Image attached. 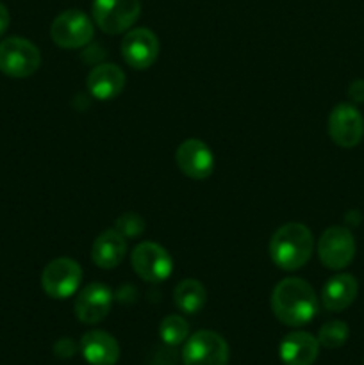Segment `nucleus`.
<instances>
[{"label": "nucleus", "mask_w": 364, "mask_h": 365, "mask_svg": "<svg viewBox=\"0 0 364 365\" xmlns=\"http://www.w3.org/2000/svg\"><path fill=\"white\" fill-rule=\"evenodd\" d=\"M141 14L139 0H95L93 20L100 31L107 34H120L131 29Z\"/></svg>", "instance_id": "obj_4"}, {"label": "nucleus", "mask_w": 364, "mask_h": 365, "mask_svg": "<svg viewBox=\"0 0 364 365\" xmlns=\"http://www.w3.org/2000/svg\"><path fill=\"white\" fill-rule=\"evenodd\" d=\"M271 309L285 327H303L318 314L316 292L302 278H285L273 289Z\"/></svg>", "instance_id": "obj_1"}, {"label": "nucleus", "mask_w": 364, "mask_h": 365, "mask_svg": "<svg viewBox=\"0 0 364 365\" xmlns=\"http://www.w3.org/2000/svg\"><path fill=\"white\" fill-rule=\"evenodd\" d=\"M314 241L309 228L302 223L282 225L270 241V257L284 271H296L309 262Z\"/></svg>", "instance_id": "obj_2"}, {"label": "nucleus", "mask_w": 364, "mask_h": 365, "mask_svg": "<svg viewBox=\"0 0 364 365\" xmlns=\"http://www.w3.org/2000/svg\"><path fill=\"white\" fill-rule=\"evenodd\" d=\"M41 64L38 46L25 38H7L0 41V71L13 78H25L36 73Z\"/></svg>", "instance_id": "obj_3"}, {"label": "nucleus", "mask_w": 364, "mask_h": 365, "mask_svg": "<svg viewBox=\"0 0 364 365\" xmlns=\"http://www.w3.org/2000/svg\"><path fill=\"white\" fill-rule=\"evenodd\" d=\"M113 305V294L103 284H89L75 299V316L84 324H96L107 317Z\"/></svg>", "instance_id": "obj_12"}, {"label": "nucleus", "mask_w": 364, "mask_h": 365, "mask_svg": "<svg viewBox=\"0 0 364 365\" xmlns=\"http://www.w3.org/2000/svg\"><path fill=\"white\" fill-rule=\"evenodd\" d=\"M121 56L134 70H146L159 56V39L148 29H132L121 41Z\"/></svg>", "instance_id": "obj_11"}, {"label": "nucleus", "mask_w": 364, "mask_h": 365, "mask_svg": "<svg viewBox=\"0 0 364 365\" xmlns=\"http://www.w3.org/2000/svg\"><path fill=\"white\" fill-rule=\"evenodd\" d=\"M318 355L320 342L307 331H293L278 346V356L284 365H313Z\"/></svg>", "instance_id": "obj_14"}, {"label": "nucleus", "mask_w": 364, "mask_h": 365, "mask_svg": "<svg viewBox=\"0 0 364 365\" xmlns=\"http://www.w3.org/2000/svg\"><path fill=\"white\" fill-rule=\"evenodd\" d=\"M9 11H7V7L0 2V36H4V32L9 27Z\"/></svg>", "instance_id": "obj_25"}, {"label": "nucleus", "mask_w": 364, "mask_h": 365, "mask_svg": "<svg viewBox=\"0 0 364 365\" xmlns=\"http://www.w3.org/2000/svg\"><path fill=\"white\" fill-rule=\"evenodd\" d=\"M132 267L136 274L150 284H161L166 278H170L173 269V260L170 253L163 246L156 242H141L132 252Z\"/></svg>", "instance_id": "obj_8"}, {"label": "nucleus", "mask_w": 364, "mask_h": 365, "mask_svg": "<svg viewBox=\"0 0 364 365\" xmlns=\"http://www.w3.org/2000/svg\"><path fill=\"white\" fill-rule=\"evenodd\" d=\"M350 328L348 324L343 323V321H328L327 324L320 328V334H318V342L320 346L328 349H338L341 346H345V342L348 341Z\"/></svg>", "instance_id": "obj_21"}, {"label": "nucleus", "mask_w": 364, "mask_h": 365, "mask_svg": "<svg viewBox=\"0 0 364 365\" xmlns=\"http://www.w3.org/2000/svg\"><path fill=\"white\" fill-rule=\"evenodd\" d=\"M81 353L89 365H114L120 359V346L107 331L91 330L82 335Z\"/></svg>", "instance_id": "obj_15"}, {"label": "nucleus", "mask_w": 364, "mask_h": 365, "mask_svg": "<svg viewBox=\"0 0 364 365\" xmlns=\"http://www.w3.org/2000/svg\"><path fill=\"white\" fill-rule=\"evenodd\" d=\"M77 348H75V342L70 339H61L59 342H56L54 346V353H56L59 359H71L75 355Z\"/></svg>", "instance_id": "obj_23"}, {"label": "nucleus", "mask_w": 364, "mask_h": 365, "mask_svg": "<svg viewBox=\"0 0 364 365\" xmlns=\"http://www.w3.org/2000/svg\"><path fill=\"white\" fill-rule=\"evenodd\" d=\"M348 96L353 102H364V81H353L348 88Z\"/></svg>", "instance_id": "obj_24"}, {"label": "nucleus", "mask_w": 364, "mask_h": 365, "mask_svg": "<svg viewBox=\"0 0 364 365\" xmlns=\"http://www.w3.org/2000/svg\"><path fill=\"white\" fill-rule=\"evenodd\" d=\"M82 282V269L75 260L56 259L43 269L41 287L50 298L66 299L79 291Z\"/></svg>", "instance_id": "obj_6"}, {"label": "nucleus", "mask_w": 364, "mask_h": 365, "mask_svg": "<svg viewBox=\"0 0 364 365\" xmlns=\"http://www.w3.org/2000/svg\"><path fill=\"white\" fill-rule=\"evenodd\" d=\"M328 134L341 148H353L363 141L364 118L355 106L339 103L328 116Z\"/></svg>", "instance_id": "obj_10"}, {"label": "nucleus", "mask_w": 364, "mask_h": 365, "mask_svg": "<svg viewBox=\"0 0 364 365\" xmlns=\"http://www.w3.org/2000/svg\"><path fill=\"white\" fill-rule=\"evenodd\" d=\"M125 252H127V241L114 228V230L102 232L95 239L91 248V259L102 269H113L123 260Z\"/></svg>", "instance_id": "obj_18"}, {"label": "nucleus", "mask_w": 364, "mask_h": 365, "mask_svg": "<svg viewBox=\"0 0 364 365\" xmlns=\"http://www.w3.org/2000/svg\"><path fill=\"white\" fill-rule=\"evenodd\" d=\"M93 32V21L82 11L68 9L52 21L50 38L63 48H81L91 41Z\"/></svg>", "instance_id": "obj_7"}, {"label": "nucleus", "mask_w": 364, "mask_h": 365, "mask_svg": "<svg viewBox=\"0 0 364 365\" xmlns=\"http://www.w3.org/2000/svg\"><path fill=\"white\" fill-rule=\"evenodd\" d=\"M357 292H359V284H357L355 277L343 273L332 277L325 284L323 291H321V302H323L325 309L330 312H341L355 302Z\"/></svg>", "instance_id": "obj_17"}, {"label": "nucleus", "mask_w": 364, "mask_h": 365, "mask_svg": "<svg viewBox=\"0 0 364 365\" xmlns=\"http://www.w3.org/2000/svg\"><path fill=\"white\" fill-rule=\"evenodd\" d=\"M182 362L184 365H227V341L216 331H196L186 341L184 349H182Z\"/></svg>", "instance_id": "obj_5"}, {"label": "nucleus", "mask_w": 364, "mask_h": 365, "mask_svg": "<svg viewBox=\"0 0 364 365\" xmlns=\"http://www.w3.org/2000/svg\"><path fill=\"white\" fill-rule=\"evenodd\" d=\"M159 335L164 344L178 346L188 339L189 324L186 323L184 317L181 316H168L164 317L159 327Z\"/></svg>", "instance_id": "obj_20"}, {"label": "nucleus", "mask_w": 364, "mask_h": 365, "mask_svg": "<svg viewBox=\"0 0 364 365\" xmlns=\"http://www.w3.org/2000/svg\"><path fill=\"white\" fill-rule=\"evenodd\" d=\"M125 73L116 64H98L88 75V89L95 98L113 100L123 91Z\"/></svg>", "instance_id": "obj_16"}, {"label": "nucleus", "mask_w": 364, "mask_h": 365, "mask_svg": "<svg viewBox=\"0 0 364 365\" xmlns=\"http://www.w3.org/2000/svg\"><path fill=\"white\" fill-rule=\"evenodd\" d=\"M177 166L184 175L195 180H203L213 173L214 157L209 146L200 139H188L182 143L175 153Z\"/></svg>", "instance_id": "obj_13"}, {"label": "nucleus", "mask_w": 364, "mask_h": 365, "mask_svg": "<svg viewBox=\"0 0 364 365\" xmlns=\"http://www.w3.org/2000/svg\"><path fill=\"white\" fill-rule=\"evenodd\" d=\"M173 299L177 309H181L184 314H196L206 307L207 292L198 280L188 278L175 287Z\"/></svg>", "instance_id": "obj_19"}, {"label": "nucleus", "mask_w": 364, "mask_h": 365, "mask_svg": "<svg viewBox=\"0 0 364 365\" xmlns=\"http://www.w3.org/2000/svg\"><path fill=\"white\" fill-rule=\"evenodd\" d=\"M318 255L328 269H345L355 257V239L345 227H330L321 234Z\"/></svg>", "instance_id": "obj_9"}, {"label": "nucleus", "mask_w": 364, "mask_h": 365, "mask_svg": "<svg viewBox=\"0 0 364 365\" xmlns=\"http://www.w3.org/2000/svg\"><path fill=\"white\" fill-rule=\"evenodd\" d=\"M116 230L127 237H134V235H139L143 230H145V225H143V220L136 214H125L120 220L116 221Z\"/></svg>", "instance_id": "obj_22"}]
</instances>
